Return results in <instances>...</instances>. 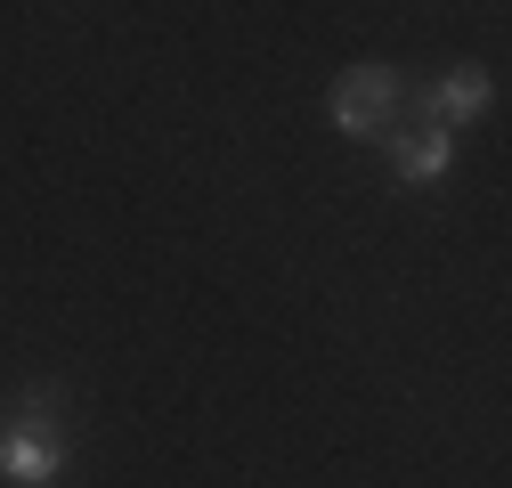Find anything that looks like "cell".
<instances>
[{
  "instance_id": "cell-3",
  "label": "cell",
  "mask_w": 512,
  "mask_h": 488,
  "mask_svg": "<svg viewBox=\"0 0 512 488\" xmlns=\"http://www.w3.org/2000/svg\"><path fill=\"white\" fill-rule=\"evenodd\" d=\"M488 106H496V74L488 66H456L431 90H415V122H439V131H464V122H480Z\"/></svg>"
},
{
  "instance_id": "cell-2",
  "label": "cell",
  "mask_w": 512,
  "mask_h": 488,
  "mask_svg": "<svg viewBox=\"0 0 512 488\" xmlns=\"http://www.w3.org/2000/svg\"><path fill=\"white\" fill-rule=\"evenodd\" d=\"M326 114H334L342 139H391L399 122L415 114V74H399V66H350L326 90Z\"/></svg>"
},
{
  "instance_id": "cell-4",
  "label": "cell",
  "mask_w": 512,
  "mask_h": 488,
  "mask_svg": "<svg viewBox=\"0 0 512 488\" xmlns=\"http://www.w3.org/2000/svg\"><path fill=\"white\" fill-rule=\"evenodd\" d=\"M382 147H391V179H399V188H439V179H447V147H456V131H439V122H415V114H407Z\"/></svg>"
},
{
  "instance_id": "cell-1",
  "label": "cell",
  "mask_w": 512,
  "mask_h": 488,
  "mask_svg": "<svg viewBox=\"0 0 512 488\" xmlns=\"http://www.w3.org/2000/svg\"><path fill=\"white\" fill-rule=\"evenodd\" d=\"M82 456V432H74V391L66 383H17L0 399V488H57Z\"/></svg>"
}]
</instances>
